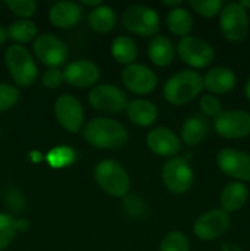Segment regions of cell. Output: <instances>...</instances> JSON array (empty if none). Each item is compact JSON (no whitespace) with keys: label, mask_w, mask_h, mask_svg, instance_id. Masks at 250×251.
Here are the masks:
<instances>
[{"label":"cell","mask_w":250,"mask_h":251,"mask_svg":"<svg viewBox=\"0 0 250 251\" xmlns=\"http://www.w3.org/2000/svg\"><path fill=\"white\" fill-rule=\"evenodd\" d=\"M203 88V78L194 70H183L168 78L163 87L164 98L171 104L183 105L195 98Z\"/></svg>","instance_id":"cell-2"},{"label":"cell","mask_w":250,"mask_h":251,"mask_svg":"<svg viewBox=\"0 0 250 251\" xmlns=\"http://www.w3.org/2000/svg\"><path fill=\"white\" fill-rule=\"evenodd\" d=\"M20 91L9 83H0V112L9 110L19 102Z\"/></svg>","instance_id":"cell-32"},{"label":"cell","mask_w":250,"mask_h":251,"mask_svg":"<svg viewBox=\"0 0 250 251\" xmlns=\"http://www.w3.org/2000/svg\"><path fill=\"white\" fill-rule=\"evenodd\" d=\"M167 26L168 29L178 37H186L191 32L194 20L190 12L183 7L172 9L167 15Z\"/></svg>","instance_id":"cell-24"},{"label":"cell","mask_w":250,"mask_h":251,"mask_svg":"<svg viewBox=\"0 0 250 251\" xmlns=\"http://www.w3.org/2000/svg\"><path fill=\"white\" fill-rule=\"evenodd\" d=\"M95 179L105 194L114 198H123L130 189V178L124 167L110 159H105L97 164Z\"/></svg>","instance_id":"cell-3"},{"label":"cell","mask_w":250,"mask_h":251,"mask_svg":"<svg viewBox=\"0 0 250 251\" xmlns=\"http://www.w3.org/2000/svg\"><path fill=\"white\" fill-rule=\"evenodd\" d=\"M126 114L130 122L139 126H150L157 119V108L146 100H135L127 103Z\"/></svg>","instance_id":"cell-21"},{"label":"cell","mask_w":250,"mask_h":251,"mask_svg":"<svg viewBox=\"0 0 250 251\" xmlns=\"http://www.w3.org/2000/svg\"><path fill=\"white\" fill-rule=\"evenodd\" d=\"M181 61L194 69H202L210 65L215 56L213 48L200 37L186 36L178 42L176 46Z\"/></svg>","instance_id":"cell-7"},{"label":"cell","mask_w":250,"mask_h":251,"mask_svg":"<svg viewBox=\"0 0 250 251\" xmlns=\"http://www.w3.org/2000/svg\"><path fill=\"white\" fill-rule=\"evenodd\" d=\"M16 220L9 213H0V251L6 249L15 238Z\"/></svg>","instance_id":"cell-28"},{"label":"cell","mask_w":250,"mask_h":251,"mask_svg":"<svg viewBox=\"0 0 250 251\" xmlns=\"http://www.w3.org/2000/svg\"><path fill=\"white\" fill-rule=\"evenodd\" d=\"M64 81L77 88L91 87L100 78V69L93 61L76 60L64 69Z\"/></svg>","instance_id":"cell-16"},{"label":"cell","mask_w":250,"mask_h":251,"mask_svg":"<svg viewBox=\"0 0 250 251\" xmlns=\"http://www.w3.org/2000/svg\"><path fill=\"white\" fill-rule=\"evenodd\" d=\"M239 4L242 5V6L244 7L245 10H247V9H250V0H242V1H240Z\"/></svg>","instance_id":"cell-43"},{"label":"cell","mask_w":250,"mask_h":251,"mask_svg":"<svg viewBox=\"0 0 250 251\" xmlns=\"http://www.w3.org/2000/svg\"><path fill=\"white\" fill-rule=\"evenodd\" d=\"M200 108L205 117H217L222 112V105L218 98L212 95H205L200 100Z\"/></svg>","instance_id":"cell-34"},{"label":"cell","mask_w":250,"mask_h":251,"mask_svg":"<svg viewBox=\"0 0 250 251\" xmlns=\"http://www.w3.org/2000/svg\"><path fill=\"white\" fill-rule=\"evenodd\" d=\"M217 166L220 171L238 180H250V154L234 149H225L218 153Z\"/></svg>","instance_id":"cell-13"},{"label":"cell","mask_w":250,"mask_h":251,"mask_svg":"<svg viewBox=\"0 0 250 251\" xmlns=\"http://www.w3.org/2000/svg\"><path fill=\"white\" fill-rule=\"evenodd\" d=\"M159 251H190L189 239L181 232H171L163 238Z\"/></svg>","instance_id":"cell-29"},{"label":"cell","mask_w":250,"mask_h":251,"mask_svg":"<svg viewBox=\"0 0 250 251\" xmlns=\"http://www.w3.org/2000/svg\"><path fill=\"white\" fill-rule=\"evenodd\" d=\"M29 222L25 218H19L16 220V230H26L28 229Z\"/></svg>","instance_id":"cell-37"},{"label":"cell","mask_w":250,"mask_h":251,"mask_svg":"<svg viewBox=\"0 0 250 251\" xmlns=\"http://www.w3.org/2000/svg\"><path fill=\"white\" fill-rule=\"evenodd\" d=\"M7 38V32H6V28H4V27L0 25V44L4 43L5 41H6Z\"/></svg>","instance_id":"cell-41"},{"label":"cell","mask_w":250,"mask_h":251,"mask_svg":"<svg viewBox=\"0 0 250 251\" xmlns=\"http://www.w3.org/2000/svg\"><path fill=\"white\" fill-rule=\"evenodd\" d=\"M230 225L228 213L222 208L208 211L196 220L194 233L201 240H213L227 232Z\"/></svg>","instance_id":"cell-12"},{"label":"cell","mask_w":250,"mask_h":251,"mask_svg":"<svg viewBox=\"0 0 250 251\" xmlns=\"http://www.w3.org/2000/svg\"><path fill=\"white\" fill-rule=\"evenodd\" d=\"M248 189L239 181L229 183L221 194V206L225 212H234L240 210L248 200Z\"/></svg>","instance_id":"cell-22"},{"label":"cell","mask_w":250,"mask_h":251,"mask_svg":"<svg viewBox=\"0 0 250 251\" xmlns=\"http://www.w3.org/2000/svg\"><path fill=\"white\" fill-rule=\"evenodd\" d=\"M5 4L12 14L25 20L33 16L37 10V4L33 0H6Z\"/></svg>","instance_id":"cell-31"},{"label":"cell","mask_w":250,"mask_h":251,"mask_svg":"<svg viewBox=\"0 0 250 251\" xmlns=\"http://www.w3.org/2000/svg\"><path fill=\"white\" fill-rule=\"evenodd\" d=\"M123 25L131 33L141 37H152L159 29L158 14L145 5H132L123 12Z\"/></svg>","instance_id":"cell-5"},{"label":"cell","mask_w":250,"mask_h":251,"mask_svg":"<svg viewBox=\"0 0 250 251\" xmlns=\"http://www.w3.org/2000/svg\"><path fill=\"white\" fill-rule=\"evenodd\" d=\"M88 24L96 32L107 33L112 31L113 27L117 24V15L113 11L112 7L107 5H100L91 10L88 14Z\"/></svg>","instance_id":"cell-25"},{"label":"cell","mask_w":250,"mask_h":251,"mask_svg":"<svg viewBox=\"0 0 250 251\" xmlns=\"http://www.w3.org/2000/svg\"><path fill=\"white\" fill-rule=\"evenodd\" d=\"M162 179L168 190L174 194H184L190 189L194 174L186 159L172 157L162 168Z\"/></svg>","instance_id":"cell-9"},{"label":"cell","mask_w":250,"mask_h":251,"mask_svg":"<svg viewBox=\"0 0 250 251\" xmlns=\"http://www.w3.org/2000/svg\"><path fill=\"white\" fill-rule=\"evenodd\" d=\"M210 132V123L202 114H195L189 118L181 126L180 137L188 146H196L207 137Z\"/></svg>","instance_id":"cell-20"},{"label":"cell","mask_w":250,"mask_h":251,"mask_svg":"<svg viewBox=\"0 0 250 251\" xmlns=\"http://www.w3.org/2000/svg\"><path fill=\"white\" fill-rule=\"evenodd\" d=\"M123 208H124V212L132 218L142 217L146 212L145 203L142 202L141 199L135 195H125L124 201H123Z\"/></svg>","instance_id":"cell-33"},{"label":"cell","mask_w":250,"mask_h":251,"mask_svg":"<svg viewBox=\"0 0 250 251\" xmlns=\"http://www.w3.org/2000/svg\"><path fill=\"white\" fill-rule=\"evenodd\" d=\"M220 28L229 42H242L249 31L247 10L239 2H230L223 6L220 15Z\"/></svg>","instance_id":"cell-6"},{"label":"cell","mask_w":250,"mask_h":251,"mask_svg":"<svg viewBox=\"0 0 250 251\" xmlns=\"http://www.w3.org/2000/svg\"><path fill=\"white\" fill-rule=\"evenodd\" d=\"M235 81V75L232 70L223 66H217L206 73L203 77V87L216 95H222L234 88Z\"/></svg>","instance_id":"cell-19"},{"label":"cell","mask_w":250,"mask_h":251,"mask_svg":"<svg viewBox=\"0 0 250 251\" xmlns=\"http://www.w3.org/2000/svg\"><path fill=\"white\" fill-rule=\"evenodd\" d=\"M123 82L125 87L136 95H147L157 85V76L153 71L142 64H130L123 70Z\"/></svg>","instance_id":"cell-15"},{"label":"cell","mask_w":250,"mask_h":251,"mask_svg":"<svg viewBox=\"0 0 250 251\" xmlns=\"http://www.w3.org/2000/svg\"><path fill=\"white\" fill-rule=\"evenodd\" d=\"M146 144L154 154L162 157L175 156L181 149V142L175 132L163 126L151 130L147 135Z\"/></svg>","instance_id":"cell-17"},{"label":"cell","mask_w":250,"mask_h":251,"mask_svg":"<svg viewBox=\"0 0 250 251\" xmlns=\"http://www.w3.org/2000/svg\"><path fill=\"white\" fill-rule=\"evenodd\" d=\"M34 55L41 63L50 69H58L68 59V48L65 43L54 34H41L34 39Z\"/></svg>","instance_id":"cell-10"},{"label":"cell","mask_w":250,"mask_h":251,"mask_svg":"<svg viewBox=\"0 0 250 251\" xmlns=\"http://www.w3.org/2000/svg\"><path fill=\"white\" fill-rule=\"evenodd\" d=\"M37 26L34 22L31 20H17V21L12 22L9 27H7V37L12 39L16 43L21 44L29 43L33 39H36L37 36Z\"/></svg>","instance_id":"cell-27"},{"label":"cell","mask_w":250,"mask_h":251,"mask_svg":"<svg viewBox=\"0 0 250 251\" xmlns=\"http://www.w3.org/2000/svg\"><path fill=\"white\" fill-rule=\"evenodd\" d=\"M112 54L118 63L125 64L126 66L134 64L137 55L136 44L130 37H117L112 44Z\"/></svg>","instance_id":"cell-26"},{"label":"cell","mask_w":250,"mask_h":251,"mask_svg":"<svg viewBox=\"0 0 250 251\" xmlns=\"http://www.w3.org/2000/svg\"><path fill=\"white\" fill-rule=\"evenodd\" d=\"M189 5L196 14L203 17H213L222 10V0H190Z\"/></svg>","instance_id":"cell-30"},{"label":"cell","mask_w":250,"mask_h":251,"mask_svg":"<svg viewBox=\"0 0 250 251\" xmlns=\"http://www.w3.org/2000/svg\"><path fill=\"white\" fill-rule=\"evenodd\" d=\"M162 4L167 5V6H173V9H175V6L181 5L183 4V1H180V0H171V1H168V0H163Z\"/></svg>","instance_id":"cell-39"},{"label":"cell","mask_w":250,"mask_h":251,"mask_svg":"<svg viewBox=\"0 0 250 251\" xmlns=\"http://www.w3.org/2000/svg\"><path fill=\"white\" fill-rule=\"evenodd\" d=\"M7 69L15 83L20 87H28L36 81L38 70L31 53L20 44H12L5 53Z\"/></svg>","instance_id":"cell-4"},{"label":"cell","mask_w":250,"mask_h":251,"mask_svg":"<svg viewBox=\"0 0 250 251\" xmlns=\"http://www.w3.org/2000/svg\"><path fill=\"white\" fill-rule=\"evenodd\" d=\"M149 58L156 66H167L174 59V47L166 36L154 37L149 44Z\"/></svg>","instance_id":"cell-23"},{"label":"cell","mask_w":250,"mask_h":251,"mask_svg":"<svg viewBox=\"0 0 250 251\" xmlns=\"http://www.w3.org/2000/svg\"><path fill=\"white\" fill-rule=\"evenodd\" d=\"M5 203L14 212H21L25 208V199L17 189L10 188L5 191Z\"/></svg>","instance_id":"cell-35"},{"label":"cell","mask_w":250,"mask_h":251,"mask_svg":"<svg viewBox=\"0 0 250 251\" xmlns=\"http://www.w3.org/2000/svg\"><path fill=\"white\" fill-rule=\"evenodd\" d=\"M54 112L59 124L70 132H78L83 126V109L78 100L63 95L56 100Z\"/></svg>","instance_id":"cell-14"},{"label":"cell","mask_w":250,"mask_h":251,"mask_svg":"<svg viewBox=\"0 0 250 251\" xmlns=\"http://www.w3.org/2000/svg\"><path fill=\"white\" fill-rule=\"evenodd\" d=\"M88 102L96 110L114 114L127 107V96L122 88L103 83L91 88Z\"/></svg>","instance_id":"cell-8"},{"label":"cell","mask_w":250,"mask_h":251,"mask_svg":"<svg viewBox=\"0 0 250 251\" xmlns=\"http://www.w3.org/2000/svg\"><path fill=\"white\" fill-rule=\"evenodd\" d=\"M64 82V74L59 69H48L42 77V83L49 90H55Z\"/></svg>","instance_id":"cell-36"},{"label":"cell","mask_w":250,"mask_h":251,"mask_svg":"<svg viewBox=\"0 0 250 251\" xmlns=\"http://www.w3.org/2000/svg\"><path fill=\"white\" fill-rule=\"evenodd\" d=\"M83 137L93 147L119 150L126 144L127 131L122 123L108 118H95L86 124Z\"/></svg>","instance_id":"cell-1"},{"label":"cell","mask_w":250,"mask_h":251,"mask_svg":"<svg viewBox=\"0 0 250 251\" xmlns=\"http://www.w3.org/2000/svg\"><path fill=\"white\" fill-rule=\"evenodd\" d=\"M81 2L85 5H87V6H95V7L102 5V1H100V0H82Z\"/></svg>","instance_id":"cell-40"},{"label":"cell","mask_w":250,"mask_h":251,"mask_svg":"<svg viewBox=\"0 0 250 251\" xmlns=\"http://www.w3.org/2000/svg\"><path fill=\"white\" fill-rule=\"evenodd\" d=\"M221 251H240L239 248L235 244H230V243H225L221 248Z\"/></svg>","instance_id":"cell-38"},{"label":"cell","mask_w":250,"mask_h":251,"mask_svg":"<svg viewBox=\"0 0 250 251\" xmlns=\"http://www.w3.org/2000/svg\"><path fill=\"white\" fill-rule=\"evenodd\" d=\"M213 127L225 139H242L250 134V115L243 110H222L213 118Z\"/></svg>","instance_id":"cell-11"},{"label":"cell","mask_w":250,"mask_h":251,"mask_svg":"<svg viewBox=\"0 0 250 251\" xmlns=\"http://www.w3.org/2000/svg\"><path fill=\"white\" fill-rule=\"evenodd\" d=\"M82 19V9L74 1H59L49 10V21L58 28H71Z\"/></svg>","instance_id":"cell-18"},{"label":"cell","mask_w":250,"mask_h":251,"mask_svg":"<svg viewBox=\"0 0 250 251\" xmlns=\"http://www.w3.org/2000/svg\"><path fill=\"white\" fill-rule=\"evenodd\" d=\"M245 95H247V98L250 100V78L248 80L247 85H245Z\"/></svg>","instance_id":"cell-42"}]
</instances>
